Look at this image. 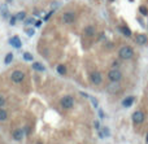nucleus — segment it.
Returning <instances> with one entry per match:
<instances>
[{
  "instance_id": "obj_1",
  "label": "nucleus",
  "mask_w": 148,
  "mask_h": 144,
  "mask_svg": "<svg viewBox=\"0 0 148 144\" xmlns=\"http://www.w3.org/2000/svg\"><path fill=\"white\" fill-rule=\"evenodd\" d=\"M118 56L122 60H131L134 57V49L130 46H122L118 51Z\"/></svg>"
},
{
  "instance_id": "obj_2",
  "label": "nucleus",
  "mask_w": 148,
  "mask_h": 144,
  "mask_svg": "<svg viewBox=\"0 0 148 144\" xmlns=\"http://www.w3.org/2000/svg\"><path fill=\"white\" fill-rule=\"evenodd\" d=\"M60 105L61 108H64L66 110L72 109L74 107V97L70 96V95H65V96H62L61 100H60Z\"/></svg>"
},
{
  "instance_id": "obj_3",
  "label": "nucleus",
  "mask_w": 148,
  "mask_h": 144,
  "mask_svg": "<svg viewBox=\"0 0 148 144\" xmlns=\"http://www.w3.org/2000/svg\"><path fill=\"white\" fill-rule=\"evenodd\" d=\"M107 78L109 82H120L122 79V73L120 71V69H111L107 74Z\"/></svg>"
},
{
  "instance_id": "obj_4",
  "label": "nucleus",
  "mask_w": 148,
  "mask_h": 144,
  "mask_svg": "<svg viewBox=\"0 0 148 144\" xmlns=\"http://www.w3.org/2000/svg\"><path fill=\"white\" fill-rule=\"evenodd\" d=\"M9 78L13 83H21V82H24V79H25V73L22 70H14L11 73Z\"/></svg>"
},
{
  "instance_id": "obj_5",
  "label": "nucleus",
  "mask_w": 148,
  "mask_h": 144,
  "mask_svg": "<svg viewBox=\"0 0 148 144\" xmlns=\"http://www.w3.org/2000/svg\"><path fill=\"white\" fill-rule=\"evenodd\" d=\"M75 17H77L75 13L69 11V12H65L64 14L61 16V21L64 22L65 25H69V24H73V22L75 21Z\"/></svg>"
},
{
  "instance_id": "obj_6",
  "label": "nucleus",
  "mask_w": 148,
  "mask_h": 144,
  "mask_svg": "<svg viewBox=\"0 0 148 144\" xmlns=\"http://www.w3.org/2000/svg\"><path fill=\"white\" fill-rule=\"evenodd\" d=\"M144 119H145V114H144V112H142V110H136V112L133 113V122L135 123V125H140V123L144 122Z\"/></svg>"
},
{
  "instance_id": "obj_7",
  "label": "nucleus",
  "mask_w": 148,
  "mask_h": 144,
  "mask_svg": "<svg viewBox=\"0 0 148 144\" xmlns=\"http://www.w3.org/2000/svg\"><path fill=\"white\" fill-rule=\"evenodd\" d=\"M90 79H91V82L95 85V86H99V85H101L103 83V75H101V73L100 71H92L91 73V75H90Z\"/></svg>"
},
{
  "instance_id": "obj_8",
  "label": "nucleus",
  "mask_w": 148,
  "mask_h": 144,
  "mask_svg": "<svg viewBox=\"0 0 148 144\" xmlns=\"http://www.w3.org/2000/svg\"><path fill=\"white\" fill-rule=\"evenodd\" d=\"M83 35L87 38H92L96 35V27L94 25H87L86 27L83 29Z\"/></svg>"
},
{
  "instance_id": "obj_9",
  "label": "nucleus",
  "mask_w": 148,
  "mask_h": 144,
  "mask_svg": "<svg viewBox=\"0 0 148 144\" xmlns=\"http://www.w3.org/2000/svg\"><path fill=\"white\" fill-rule=\"evenodd\" d=\"M134 42H135L136 44H139V46H144V44L148 43V38H147V35H144V34H136V35L134 36Z\"/></svg>"
},
{
  "instance_id": "obj_10",
  "label": "nucleus",
  "mask_w": 148,
  "mask_h": 144,
  "mask_svg": "<svg viewBox=\"0 0 148 144\" xmlns=\"http://www.w3.org/2000/svg\"><path fill=\"white\" fill-rule=\"evenodd\" d=\"M24 135H25V132H24L22 129H14V130L12 131V138H13V140H16V141H21V140L24 139Z\"/></svg>"
},
{
  "instance_id": "obj_11",
  "label": "nucleus",
  "mask_w": 148,
  "mask_h": 144,
  "mask_svg": "<svg viewBox=\"0 0 148 144\" xmlns=\"http://www.w3.org/2000/svg\"><path fill=\"white\" fill-rule=\"evenodd\" d=\"M134 100H135L134 96H129V97L123 99V101H122V107H123V108H129V107H131V105H133V102H134Z\"/></svg>"
},
{
  "instance_id": "obj_12",
  "label": "nucleus",
  "mask_w": 148,
  "mask_h": 144,
  "mask_svg": "<svg viewBox=\"0 0 148 144\" xmlns=\"http://www.w3.org/2000/svg\"><path fill=\"white\" fill-rule=\"evenodd\" d=\"M9 43L14 47V48H21V46H22V43H21V40L18 36H13L9 39Z\"/></svg>"
},
{
  "instance_id": "obj_13",
  "label": "nucleus",
  "mask_w": 148,
  "mask_h": 144,
  "mask_svg": "<svg viewBox=\"0 0 148 144\" xmlns=\"http://www.w3.org/2000/svg\"><path fill=\"white\" fill-rule=\"evenodd\" d=\"M113 85H111L109 87H108V91L109 92H117V91H120V85H118V82H112Z\"/></svg>"
},
{
  "instance_id": "obj_14",
  "label": "nucleus",
  "mask_w": 148,
  "mask_h": 144,
  "mask_svg": "<svg viewBox=\"0 0 148 144\" xmlns=\"http://www.w3.org/2000/svg\"><path fill=\"white\" fill-rule=\"evenodd\" d=\"M0 12H2V16H3L4 18H8V17H9V11H8V8H7V4H3L2 7H0Z\"/></svg>"
},
{
  "instance_id": "obj_15",
  "label": "nucleus",
  "mask_w": 148,
  "mask_h": 144,
  "mask_svg": "<svg viewBox=\"0 0 148 144\" xmlns=\"http://www.w3.org/2000/svg\"><path fill=\"white\" fill-rule=\"evenodd\" d=\"M120 30L123 33V35H125V36H127V38H130V36H131V30H130L127 26H121V27H120Z\"/></svg>"
},
{
  "instance_id": "obj_16",
  "label": "nucleus",
  "mask_w": 148,
  "mask_h": 144,
  "mask_svg": "<svg viewBox=\"0 0 148 144\" xmlns=\"http://www.w3.org/2000/svg\"><path fill=\"white\" fill-rule=\"evenodd\" d=\"M7 118H8V113H7V110H5L4 108H0V121L4 122V121H7Z\"/></svg>"
},
{
  "instance_id": "obj_17",
  "label": "nucleus",
  "mask_w": 148,
  "mask_h": 144,
  "mask_svg": "<svg viewBox=\"0 0 148 144\" xmlns=\"http://www.w3.org/2000/svg\"><path fill=\"white\" fill-rule=\"evenodd\" d=\"M33 69L36 71H44V66L40 63H33Z\"/></svg>"
},
{
  "instance_id": "obj_18",
  "label": "nucleus",
  "mask_w": 148,
  "mask_h": 144,
  "mask_svg": "<svg viewBox=\"0 0 148 144\" xmlns=\"http://www.w3.org/2000/svg\"><path fill=\"white\" fill-rule=\"evenodd\" d=\"M57 73L60 75H65L66 74V68L65 65H57Z\"/></svg>"
},
{
  "instance_id": "obj_19",
  "label": "nucleus",
  "mask_w": 148,
  "mask_h": 144,
  "mask_svg": "<svg viewBox=\"0 0 148 144\" xmlns=\"http://www.w3.org/2000/svg\"><path fill=\"white\" fill-rule=\"evenodd\" d=\"M12 61H13V53H8V55L5 56V58H4V63H5L7 65H9Z\"/></svg>"
},
{
  "instance_id": "obj_20",
  "label": "nucleus",
  "mask_w": 148,
  "mask_h": 144,
  "mask_svg": "<svg viewBox=\"0 0 148 144\" xmlns=\"http://www.w3.org/2000/svg\"><path fill=\"white\" fill-rule=\"evenodd\" d=\"M100 131H101V134H103V136L105 138V136H111V131H109V129L108 127H103V129H100Z\"/></svg>"
},
{
  "instance_id": "obj_21",
  "label": "nucleus",
  "mask_w": 148,
  "mask_h": 144,
  "mask_svg": "<svg viewBox=\"0 0 148 144\" xmlns=\"http://www.w3.org/2000/svg\"><path fill=\"white\" fill-rule=\"evenodd\" d=\"M88 99L91 100V104H92L94 108H99V102H97V100H96L94 96H90V95H88Z\"/></svg>"
},
{
  "instance_id": "obj_22",
  "label": "nucleus",
  "mask_w": 148,
  "mask_h": 144,
  "mask_svg": "<svg viewBox=\"0 0 148 144\" xmlns=\"http://www.w3.org/2000/svg\"><path fill=\"white\" fill-rule=\"evenodd\" d=\"M16 17H17V19H19V21H24V19L26 18V13L25 12H18L16 14Z\"/></svg>"
},
{
  "instance_id": "obj_23",
  "label": "nucleus",
  "mask_w": 148,
  "mask_h": 144,
  "mask_svg": "<svg viewBox=\"0 0 148 144\" xmlns=\"http://www.w3.org/2000/svg\"><path fill=\"white\" fill-rule=\"evenodd\" d=\"M24 58H25L26 61H33V58H34V57H33V55H31V53L25 52V53H24Z\"/></svg>"
},
{
  "instance_id": "obj_24",
  "label": "nucleus",
  "mask_w": 148,
  "mask_h": 144,
  "mask_svg": "<svg viewBox=\"0 0 148 144\" xmlns=\"http://www.w3.org/2000/svg\"><path fill=\"white\" fill-rule=\"evenodd\" d=\"M5 102H7V99L4 95H0V108H3L5 105Z\"/></svg>"
},
{
  "instance_id": "obj_25",
  "label": "nucleus",
  "mask_w": 148,
  "mask_h": 144,
  "mask_svg": "<svg viewBox=\"0 0 148 144\" xmlns=\"http://www.w3.org/2000/svg\"><path fill=\"white\" fill-rule=\"evenodd\" d=\"M34 24V18L33 17H29V18H25V25H27V26H30V25H33Z\"/></svg>"
},
{
  "instance_id": "obj_26",
  "label": "nucleus",
  "mask_w": 148,
  "mask_h": 144,
  "mask_svg": "<svg viewBox=\"0 0 148 144\" xmlns=\"http://www.w3.org/2000/svg\"><path fill=\"white\" fill-rule=\"evenodd\" d=\"M139 11H140V13H143L144 16H147V14H148V9H147L145 7H140V8H139Z\"/></svg>"
},
{
  "instance_id": "obj_27",
  "label": "nucleus",
  "mask_w": 148,
  "mask_h": 144,
  "mask_svg": "<svg viewBox=\"0 0 148 144\" xmlns=\"http://www.w3.org/2000/svg\"><path fill=\"white\" fill-rule=\"evenodd\" d=\"M26 34H27L29 36H33V35L35 34V30H34V29H26Z\"/></svg>"
},
{
  "instance_id": "obj_28",
  "label": "nucleus",
  "mask_w": 148,
  "mask_h": 144,
  "mask_svg": "<svg viewBox=\"0 0 148 144\" xmlns=\"http://www.w3.org/2000/svg\"><path fill=\"white\" fill-rule=\"evenodd\" d=\"M16 21H17V17H16V16H13V17H11V18H9V22H11V25H12V26L16 24Z\"/></svg>"
},
{
  "instance_id": "obj_29",
  "label": "nucleus",
  "mask_w": 148,
  "mask_h": 144,
  "mask_svg": "<svg viewBox=\"0 0 148 144\" xmlns=\"http://www.w3.org/2000/svg\"><path fill=\"white\" fill-rule=\"evenodd\" d=\"M94 126H95V129H96L97 131L100 130V123H99V121H95V122H94Z\"/></svg>"
},
{
  "instance_id": "obj_30",
  "label": "nucleus",
  "mask_w": 148,
  "mask_h": 144,
  "mask_svg": "<svg viewBox=\"0 0 148 144\" xmlns=\"http://www.w3.org/2000/svg\"><path fill=\"white\" fill-rule=\"evenodd\" d=\"M97 112H99V117H100V119H104V113H103V110H101L100 108H97Z\"/></svg>"
},
{
  "instance_id": "obj_31",
  "label": "nucleus",
  "mask_w": 148,
  "mask_h": 144,
  "mask_svg": "<svg viewBox=\"0 0 148 144\" xmlns=\"http://www.w3.org/2000/svg\"><path fill=\"white\" fill-rule=\"evenodd\" d=\"M113 69H120V64L117 63V61H116V63H113Z\"/></svg>"
},
{
  "instance_id": "obj_32",
  "label": "nucleus",
  "mask_w": 148,
  "mask_h": 144,
  "mask_svg": "<svg viewBox=\"0 0 148 144\" xmlns=\"http://www.w3.org/2000/svg\"><path fill=\"white\" fill-rule=\"evenodd\" d=\"M52 14H53V12H50V13H48V14H47V16L44 17V21H47V19H48V18H50V17L52 16Z\"/></svg>"
},
{
  "instance_id": "obj_33",
  "label": "nucleus",
  "mask_w": 148,
  "mask_h": 144,
  "mask_svg": "<svg viewBox=\"0 0 148 144\" xmlns=\"http://www.w3.org/2000/svg\"><path fill=\"white\" fill-rule=\"evenodd\" d=\"M40 25H42V21H36V22H35V26H36V27H40Z\"/></svg>"
},
{
  "instance_id": "obj_34",
  "label": "nucleus",
  "mask_w": 148,
  "mask_h": 144,
  "mask_svg": "<svg viewBox=\"0 0 148 144\" xmlns=\"http://www.w3.org/2000/svg\"><path fill=\"white\" fill-rule=\"evenodd\" d=\"M145 143L148 144V132H147V135H145Z\"/></svg>"
},
{
  "instance_id": "obj_35",
  "label": "nucleus",
  "mask_w": 148,
  "mask_h": 144,
  "mask_svg": "<svg viewBox=\"0 0 148 144\" xmlns=\"http://www.w3.org/2000/svg\"><path fill=\"white\" fill-rule=\"evenodd\" d=\"M36 144H42V141H38V143H36Z\"/></svg>"
},
{
  "instance_id": "obj_36",
  "label": "nucleus",
  "mask_w": 148,
  "mask_h": 144,
  "mask_svg": "<svg viewBox=\"0 0 148 144\" xmlns=\"http://www.w3.org/2000/svg\"><path fill=\"white\" fill-rule=\"evenodd\" d=\"M111 2H113V0H111Z\"/></svg>"
},
{
  "instance_id": "obj_37",
  "label": "nucleus",
  "mask_w": 148,
  "mask_h": 144,
  "mask_svg": "<svg viewBox=\"0 0 148 144\" xmlns=\"http://www.w3.org/2000/svg\"><path fill=\"white\" fill-rule=\"evenodd\" d=\"M147 27H148V25H147Z\"/></svg>"
}]
</instances>
